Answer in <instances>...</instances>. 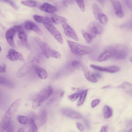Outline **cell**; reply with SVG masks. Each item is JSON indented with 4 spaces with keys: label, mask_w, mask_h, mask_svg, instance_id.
Returning <instances> with one entry per match:
<instances>
[{
    "label": "cell",
    "mask_w": 132,
    "mask_h": 132,
    "mask_svg": "<svg viewBox=\"0 0 132 132\" xmlns=\"http://www.w3.org/2000/svg\"><path fill=\"white\" fill-rule=\"evenodd\" d=\"M126 3L128 8L131 11V3L130 1H126Z\"/></svg>",
    "instance_id": "44"
},
{
    "label": "cell",
    "mask_w": 132,
    "mask_h": 132,
    "mask_svg": "<svg viewBox=\"0 0 132 132\" xmlns=\"http://www.w3.org/2000/svg\"><path fill=\"white\" fill-rule=\"evenodd\" d=\"M100 100L99 99H95L93 100L91 103V106L93 108L97 105L100 103Z\"/></svg>",
    "instance_id": "37"
},
{
    "label": "cell",
    "mask_w": 132,
    "mask_h": 132,
    "mask_svg": "<svg viewBox=\"0 0 132 132\" xmlns=\"http://www.w3.org/2000/svg\"><path fill=\"white\" fill-rule=\"evenodd\" d=\"M2 1L5 2L9 4L14 8L16 10H18V7L17 5L12 0H3Z\"/></svg>",
    "instance_id": "35"
},
{
    "label": "cell",
    "mask_w": 132,
    "mask_h": 132,
    "mask_svg": "<svg viewBox=\"0 0 132 132\" xmlns=\"http://www.w3.org/2000/svg\"><path fill=\"white\" fill-rule=\"evenodd\" d=\"M81 32L86 42L88 43H90L92 39L90 35L84 30H81Z\"/></svg>",
    "instance_id": "28"
},
{
    "label": "cell",
    "mask_w": 132,
    "mask_h": 132,
    "mask_svg": "<svg viewBox=\"0 0 132 132\" xmlns=\"http://www.w3.org/2000/svg\"><path fill=\"white\" fill-rule=\"evenodd\" d=\"M1 47L0 46V52H1Z\"/></svg>",
    "instance_id": "50"
},
{
    "label": "cell",
    "mask_w": 132,
    "mask_h": 132,
    "mask_svg": "<svg viewBox=\"0 0 132 132\" xmlns=\"http://www.w3.org/2000/svg\"><path fill=\"white\" fill-rule=\"evenodd\" d=\"M21 2L23 5L32 7H36L37 5L36 2L34 0L22 1Z\"/></svg>",
    "instance_id": "29"
},
{
    "label": "cell",
    "mask_w": 132,
    "mask_h": 132,
    "mask_svg": "<svg viewBox=\"0 0 132 132\" xmlns=\"http://www.w3.org/2000/svg\"><path fill=\"white\" fill-rule=\"evenodd\" d=\"M108 128L106 126H103L102 127L100 132H108Z\"/></svg>",
    "instance_id": "43"
},
{
    "label": "cell",
    "mask_w": 132,
    "mask_h": 132,
    "mask_svg": "<svg viewBox=\"0 0 132 132\" xmlns=\"http://www.w3.org/2000/svg\"><path fill=\"white\" fill-rule=\"evenodd\" d=\"M6 57L11 61H15L18 60L23 62L24 61V58L22 54L13 49H10L8 52Z\"/></svg>",
    "instance_id": "13"
},
{
    "label": "cell",
    "mask_w": 132,
    "mask_h": 132,
    "mask_svg": "<svg viewBox=\"0 0 132 132\" xmlns=\"http://www.w3.org/2000/svg\"><path fill=\"white\" fill-rule=\"evenodd\" d=\"M29 116H30V118L33 119L34 121L36 119V116L35 114L33 112H31Z\"/></svg>",
    "instance_id": "42"
},
{
    "label": "cell",
    "mask_w": 132,
    "mask_h": 132,
    "mask_svg": "<svg viewBox=\"0 0 132 132\" xmlns=\"http://www.w3.org/2000/svg\"><path fill=\"white\" fill-rule=\"evenodd\" d=\"M116 53L113 57L116 60H124L125 59L127 55L126 48L124 46L118 44L115 47Z\"/></svg>",
    "instance_id": "10"
},
{
    "label": "cell",
    "mask_w": 132,
    "mask_h": 132,
    "mask_svg": "<svg viewBox=\"0 0 132 132\" xmlns=\"http://www.w3.org/2000/svg\"><path fill=\"white\" fill-rule=\"evenodd\" d=\"M80 93H76L69 95L68 97V98L71 101L73 102L76 101L80 96Z\"/></svg>",
    "instance_id": "32"
},
{
    "label": "cell",
    "mask_w": 132,
    "mask_h": 132,
    "mask_svg": "<svg viewBox=\"0 0 132 132\" xmlns=\"http://www.w3.org/2000/svg\"><path fill=\"white\" fill-rule=\"evenodd\" d=\"M62 25L64 34L67 37L78 41L79 39L74 30L66 22H63Z\"/></svg>",
    "instance_id": "11"
},
{
    "label": "cell",
    "mask_w": 132,
    "mask_h": 132,
    "mask_svg": "<svg viewBox=\"0 0 132 132\" xmlns=\"http://www.w3.org/2000/svg\"><path fill=\"white\" fill-rule=\"evenodd\" d=\"M12 28L14 29L16 32H17L19 33L20 32L23 31L22 27L19 26L15 25Z\"/></svg>",
    "instance_id": "38"
},
{
    "label": "cell",
    "mask_w": 132,
    "mask_h": 132,
    "mask_svg": "<svg viewBox=\"0 0 132 132\" xmlns=\"http://www.w3.org/2000/svg\"><path fill=\"white\" fill-rule=\"evenodd\" d=\"M6 132H14V126L12 122L10 123L5 129Z\"/></svg>",
    "instance_id": "34"
},
{
    "label": "cell",
    "mask_w": 132,
    "mask_h": 132,
    "mask_svg": "<svg viewBox=\"0 0 132 132\" xmlns=\"http://www.w3.org/2000/svg\"><path fill=\"white\" fill-rule=\"evenodd\" d=\"M40 9L42 11L50 13H55L57 10L55 6L47 3L43 4L40 6Z\"/></svg>",
    "instance_id": "19"
},
{
    "label": "cell",
    "mask_w": 132,
    "mask_h": 132,
    "mask_svg": "<svg viewBox=\"0 0 132 132\" xmlns=\"http://www.w3.org/2000/svg\"><path fill=\"white\" fill-rule=\"evenodd\" d=\"M110 87V85H106L102 87V88L103 89H105L109 88Z\"/></svg>",
    "instance_id": "48"
},
{
    "label": "cell",
    "mask_w": 132,
    "mask_h": 132,
    "mask_svg": "<svg viewBox=\"0 0 132 132\" xmlns=\"http://www.w3.org/2000/svg\"><path fill=\"white\" fill-rule=\"evenodd\" d=\"M62 113L66 116L74 119H80L82 118V115L78 112L67 108L63 109L62 110Z\"/></svg>",
    "instance_id": "14"
},
{
    "label": "cell",
    "mask_w": 132,
    "mask_h": 132,
    "mask_svg": "<svg viewBox=\"0 0 132 132\" xmlns=\"http://www.w3.org/2000/svg\"><path fill=\"white\" fill-rule=\"evenodd\" d=\"M129 132H132V129H131L130 131Z\"/></svg>",
    "instance_id": "51"
},
{
    "label": "cell",
    "mask_w": 132,
    "mask_h": 132,
    "mask_svg": "<svg viewBox=\"0 0 132 132\" xmlns=\"http://www.w3.org/2000/svg\"><path fill=\"white\" fill-rule=\"evenodd\" d=\"M87 32L92 38H95L97 34H101L103 31L102 26L98 22L93 21L90 23L87 27Z\"/></svg>",
    "instance_id": "4"
},
{
    "label": "cell",
    "mask_w": 132,
    "mask_h": 132,
    "mask_svg": "<svg viewBox=\"0 0 132 132\" xmlns=\"http://www.w3.org/2000/svg\"><path fill=\"white\" fill-rule=\"evenodd\" d=\"M17 119L19 122L22 124H26L28 121V118L26 116L19 115L17 117Z\"/></svg>",
    "instance_id": "31"
},
{
    "label": "cell",
    "mask_w": 132,
    "mask_h": 132,
    "mask_svg": "<svg viewBox=\"0 0 132 132\" xmlns=\"http://www.w3.org/2000/svg\"><path fill=\"white\" fill-rule=\"evenodd\" d=\"M115 47H110L107 48L101 54L97 59L98 61L101 62L106 61L110 58L113 57L116 53Z\"/></svg>",
    "instance_id": "9"
},
{
    "label": "cell",
    "mask_w": 132,
    "mask_h": 132,
    "mask_svg": "<svg viewBox=\"0 0 132 132\" xmlns=\"http://www.w3.org/2000/svg\"><path fill=\"white\" fill-rule=\"evenodd\" d=\"M115 13L116 15L119 18H122L124 16L121 4L117 0H111Z\"/></svg>",
    "instance_id": "15"
},
{
    "label": "cell",
    "mask_w": 132,
    "mask_h": 132,
    "mask_svg": "<svg viewBox=\"0 0 132 132\" xmlns=\"http://www.w3.org/2000/svg\"><path fill=\"white\" fill-rule=\"evenodd\" d=\"M36 62H37V60L34 58L24 64L18 71L17 73L18 77H22L27 74L33 67Z\"/></svg>",
    "instance_id": "7"
},
{
    "label": "cell",
    "mask_w": 132,
    "mask_h": 132,
    "mask_svg": "<svg viewBox=\"0 0 132 132\" xmlns=\"http://www.w3.org/2000/svg\"><path fill=\"white\" fill-rule=\"evenodd\" d=\"M94 75L96 77L98 78H101L102 77V75L99 72H96L95 73Z\"/></svg>",
    "instance_id": "45"
},
{
    "label": "cell",
    "mask_w": 132,
    "mask_h": 132,
    "mask_svg": "<svg viewBox=\"0 0 132 132\" xmlns=\"http://www.w3.org/2000/svg\"><path fill=\"white\" fill-rule=\"evenodd\" d=\"M33 67L34 68L35 71L40 79H45L47 77L48 73L45 69L40 67L36 64H34Z\"/></svg>",
    "instance_id": "17"
},
{
    "label": "cell",
    "mask_w": 132,
    "mask_h": 132,
    "mask_svg": "<svg viewBox=\"0 0 132 132\" xmlns=\"http://www.w3.org/2000/svg\"><path fill=\"white\" fill-rule=\"evenodd\" d=\"M36 42L39 45L43 54L47 58L50 57L59 59L61 57L60 54L52 48L45 42L37 37H35Z\"/></svg>",
    "instance_id": "2"
},
{
    "label": "cell",
    "mask_w": 132,
    "mask_h": 132,
    "mask_svg": "<svg viewBox=\"0 0 132 132\" xmlns=\"http://www.w3.org/2000/svg\"><path fill=\"white\" fill-rule=\"evenodd\" d=\"M71 65L73 67L78 68L80 66V64L79 61L75 60L72 62Z\"/></svg>",
    "instance_id": "39"
},
{
    "label": "cell",
    "mask_w": 132,
    "mask_h": 132,
    "mask_svg": "<svg viewBox=\"0 0 132 132\" xmlns=\"http://www.w3.org/2000/svg\"><path fill=\"white\" fill-rule=\"evenodd\" d=\"M43 24L46 29L59 43L61 44L63 43V39L61 34L54 26L49 23H44Z\"/></svg>",
    "instance_id": "8"
},
{
    "label": "cell",
    "mask_w": 132,
    "mask_h": 132,
    "mask_svg": "<svg viewBox=\"0 0 132 132\" xmlns=\"http://www.w3.org/2000/svg\"><path fill=\"white\" fill-rule=\"evenodd\" d=\"M65 92L63 91H62L60 94V96L61 97H62L64 94Z\"/></svg>",
    "instance_id": "46"
},
{
    "label": "cell",
    "mask_w": 132,
    "mask_h": 132,
    "mask_svg": "<svg viewBox=\"0 0 132 132\" xmlns=\"http://www.w3.org/2000/svg\"><path fill=\"white\" fill-rule=\"evenodd\" d=\"M91 68L99 71L114 73L118 71L120 69L116 66H111L107 67H102L93 64L90 65Z\"/></svg>",
    "instance_id": "12"
},
{
    "label": "cell",
    "mask_w": 132,
    "mask_h": 132,
    "mask_svg": "<svg viewBox=\"0 0 132 132\" xmlns=\"http://www.w3.org/2000/svg\"><path fill=\"white\" fill-rule=\"evenodd\" d=\"M15 32L14 29L11 28L7 31L6 34V38L7 43L11 46L13 47H15L13 37Z\"/></svg>",
    "instance_id": "18"
},
{
    "label": "cell",
    "mask_w": 132,
    "mask_h": 132,
    "mask_svg": "<svg viewBox=\"0 0 132 132\" xmlns=\"http://www.w3.org/2000/svg\"><path fill=\"white\" fill-rule=\"evenodd\" d=\"M130 61L131 62L132 61V57H131L130 58Z\"/></svg>",
    "instance_id": "49"
},
{
    "label": "cell",
    "mask_w": 132,
    "mask_h": 132,
    "mask_svg": "<svg viewBox=\"0 0 132 132\" xmlns=\"http://www.w3.org/2000/svg\"><path fill=\"white\" fill-rule=\"evenodd\" d=\"M67 42L71 53L73 54L81 56L91 53L92 49L88 47L68 40Z\"/></svg>",
    "instance_id": "3"
},
{
    "label": "cell",
    "mask_w": 132,
    "mask_h": 132,
    "mask_svg": "<svg viewBox=\"0 0 132 132\" xmlns=\"http://www.w3.org/2000/svg\"><path fill=\"white\" fill-rule=\"evenodd\" d=\"M51 19L52 22L56 24L66 22L67 21V19L64 17L55 15L51 16Z\"/></svg>",
    "instance_id": "22"
},
{
    "label": "cell",
    "mask_w": 132,
    "mask_h": 132,
    "mask_svg": "<svg viewBox=\"0 0 132 132\" xmlns=\"http://www.w3.org/2000/svg\"><path fill=\"white\" fill-rule=\"evenodd\" d=\"M54 90L52 87L48 86L41 90L35 99L40 104L46 100L52 94Z\"/></svg>",
    "instance_id": "5"
},
{
    "label": "cell",
    "mask_w": 132,
    "mask_h": 132,
    "mask_svg": "<svg viewBox=\"0 0 132 132\" xmlns=\"http://www.w3.org/2000/svg\"><path fill=\"white\" fill-rule=\"evenodd\" d=\"M33 18L38 23H48L52 24V22L49 18L48 17L34 15Z\"/></svg>",
    "instance_id": "20"
},
{
    "label": "cell",
    "mask_w": 132,
    "mask_h": 132,
    "mask_svg": "<svg viewBox=\"0 0 132 132\" xmlns=\"http://www.w3.org/2000/svg\"><path fill=\"white\" fill-rule=\"evenodd\" d=\"M18 36L22 45L26 47L29 48L27 34L24 31H22L18 33Z\"/></svg>",
    "instance_id": "21"
},
{
    "label": "cell",
    "mask_w": 132,
    "mask_h": 132,
    "mask_svg": "<svg viewBox=\"0 0 132 132\" xmlns=\"http://www.w3.org/2000/svg\"><path fill=\"white\" fill-rule=\"evenodd\" d=\"M76 126L78 129L80 131H83L84 130V127L79 122L76 123Z\"/></svg>",
    "instance_id": "40"
},
{
    "label": "cell",
    "mask_w": 132,
    "mask_h": 132,
    "mask_svg": "<svg viewBox=\"0 0 132 132\" xmlns=\"http://www.w3.org/2000/svg\"><path fill=\"white\" fill-rule=\"evenodd\" d=\"M47 119V112L45 110H43L40 112L39 116V120L41 125L46 123Z\"/></svg>",
    "instance_id": "27"
},
{
    "label": "cell",
    "mask_w": 132,
    "mask_h": 132,
    "mask_svg": "<svg viewBox=\"0 0 132 132\" xmlns=\"http://www.w3.org/2000/svg\"><path fill=\"white\" fill-rule=\"evenodd\" d=\"M88 90L87 89H86L81 93L77 103V105L78 106L81 105L84 103L86 96Z\"/></svg>",
    "instance_id": "25"
},
{
    "label": "cell",
    "mask_w": 132,
    "mask_h": 132,
    "mask_svg": "<svg viewBox=\"0 0 132 132\" xmlns=\"http://www.w3.org/2000/svg\"><path fill=\"white\" fill-rule=\"evenodd\" d=\"M35 121L32 119L30 118L29 120V123L30 128L29 132H37V128Z\"/></svg>",
    "instance_id": "30"
},
{
    "label": "cell",
    "mask_w": 132,
    "mask_h": 132,
    "mask_svg": "<svg viewBox=\"0 0 132 132\" xmlns=\"http://www.w3.org/2000/svg\"><path fill=\"white\" fill-rule=\"evenodd\" d=\"M131 85L130 83L126 82H125L121 85L119 86L118 88L122 89H126L128 87L131 86Z\"/></svg>",
    "instance_id": "36"
},
{
    "label": "cell",
    "mask_w": 132,
    "mask_h": 132,
    "mask_svg": "<svg viewBox=\"0 0 132 132\" xmlns=\"http://www.w3.org/2000/svg\"><path fill=\"white\" fill-rule=\"evenodd\" d=\"M76 1L81 11L84 12L85 11V10L84 1L83 0H80Z\"/></svg>",
    "instance_id": "33"
},
{
    "label": "cell",
    "mask_w": 132,
    "mask_h": 132,
    "mask_svg": "<svg viewBox=\"0 0 132 132\" xmlns=\"http://www.w3.org/2000/svg\"><path fill=\"white\" fill-rule=\"evenodd\" d=\"M24 27L28 30H32L39 35H41L42 32L38 26L33 22L28 21L26 22Z\"/></svg>",
    "instance_id": "16"
},
{
    "label": "cell",
    "mask_w": 132,
    "mask_h": 132,
    "mask_svg": "<svg viewBox=\"0 0 132 132\" xmlns=\"http://www.w3.org/2000/svg\"><path fill=\"white\" fill-rule=\"evenodd\" d=\"M85 75L86 79L88 81L94 83H96L98 80L94 75L91 72L88 70L85 71Z\"/></svg>",
    "instance_id": "23"
},
{
    "label": "cell",
    "mask_w": 132,
    "mask_h": 132,
    "mask_svg": "<svg viewBox=\"0 0 132 132\" xmlns=\"http://www.w3.org/2000/svg\"><path fill=\"white\" fill-rule=\"evenodd\" d=\"M0 84L10 87L13 86V84L10 80L1 76H0Z\"/></svg>",
    "instance_id": "26"
},
{
    "label": "cell",
    "mask_w": 132,
    "mask_h": 132,
    "mask_svg": "<svg viewBox=\"0 0 132 132\" xmlns=\"http://www.w3.org/2000/svg\"><path fill=\"white\" fill-rule=\"evenodd\" d=\"M103 111L104 116L106 119L111 117L113 114V111L112 108L107 105L104 106Z\"/></svg>",
    "instance_id": "24"
},
{
    "label": "cell",
    "mask_w": 132,
    "mask_h": 132,
    "mask_svg": "<svg viewBox=\"0 0 132 132\" xmlns=\"http://www.w3.org/2000/svg\"><path fill=\"white\" fill-rule=\"evenodd\" d=\"M92 8L95 16L96 20L101 24L105 25L108 22V19L98 5L95 3L92 5Z\"/></svg>",
    "instance_id": "6"
},
{
    "label": "cell",
    "mask_w": 132,
    "mask_h": 132,
    "mask_svg": "<svg viewBox=\"0 0 132 132\" xmlns=\"http://www.w3.org/2000/svg\"><path fill=\"white\" fill-rule=\"evenodd\" d=\"M20 102V99L17 100L12 104L8 109L0 122V132H3L7 127Z\"/></svg>",
    "instance_id": "1"
},
{
    "label": "cell",
    "mask_w": 132,
    "mask_h": 132,
    "mask_svg": "<svg viewBox=\"0 0 132 132\" xmlns=\"http://www.w3.org/2000/svg\"><path fill=\"white\" fill-rule=\"evenodd\" d=\"M18 132H25L24 129L23 128H21L19 129Z\"/></svg>",
    "instance_id": "47"
},
{
    "label": "cell",
    "mask_w": 132,
    "mask_h": 132,
    "mask_svg": "<svg viewBox=\"0 0 132 132\" xmlns=\"http://www.w3.org/2000/svg\"><path fill=\"white\" fill-rule=\"evenodd\" d=\"M6 71V66L4 64L2 65H0V73L4 72Z\"/></svg>",
    "instance_id": "41"
}]
</instances>
